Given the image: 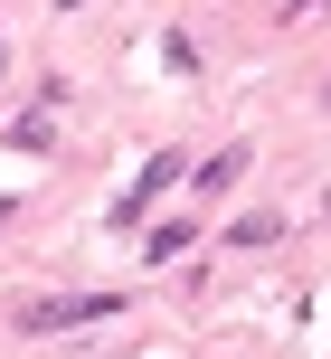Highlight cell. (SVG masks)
<instances>
[{"instance_id":"obj_5","label":"cell","mask_w":331,"mask_h":359,"mask_svg":"<svg viewBox=\"0 0 331 359\" xmlns=\"http://www.w3.org/2000/svg\"><path fill=\"white\" fill-rule=\"evenodd\" d=\"M180 246H189V217H170V227H151V236H142V255H151V265H170Z\"/></svg>"},{"instance_id":"obj_4","label":"cell","mask_w":331,"mask_h":359,"mask_svg":"<svg viewBox=\"0 0 331 359\" xmlns=\"http://www.w3.org/2000/svg\"><path fill=\"white\" fill-rule=\"evenodd\" d=\"M275 236H284V217H275V208H246L237 227H227V246L246 255V246H275Z\"/></svg>"},{"instance_id":"obj_2","label":"cell","mask_w":331,"mask_h":359,"mask_svg":"<svg viewBox=\"0 0 331 359\" xmlns=\"http://www.w3.org/2000/svg\"><path fill=\"white\" fill-rule=\"evenodd\" d=\"M170 180H189V170H180V151H151V161H142V180L123 189V208H114V217H123V227H142V217H151V198H161Z\"/></svg>"},{"instance_id":"obj_3","label":"cell","mask_w":331,"mask_h":359,"mask_svg":"<svg viewBox=\"0 0 331 359\" xmlns=\"http://www.w3.org/2000/svg\"><path fill=\"white\" fill-rule=\"evenodd\" d=\"M237 180H246V151H218V161H199V180H189V189H199V198H227Z\"/></svg>"},{"instance_id":"obj_1","label":"cell","mask_w":331,"mask_h":359,"mask_svg":"<svg viewBox=\"0 0 331 359\" xmlns=\"http://www.w3.org/2000/svg\"><path fill=\"white\" fill-rule=\"evenodd\" d=\"M114 312H123V293H29L10 322L38 341V331H86V322H114Z\"/></svg>"},{"instance_id":"obj_6","label":"cell","mask_w":331,"mask_h":359,"mask_svg":"<svg viewBox=\"0 0 331 359\" xmlns=\"http://www.w3.org/2000/svg\"><path fill=\"white\" fill-rule=\"evenodd\" d=\"M322 104H331V86H322Z\"/></svg>"}]
</instances>
